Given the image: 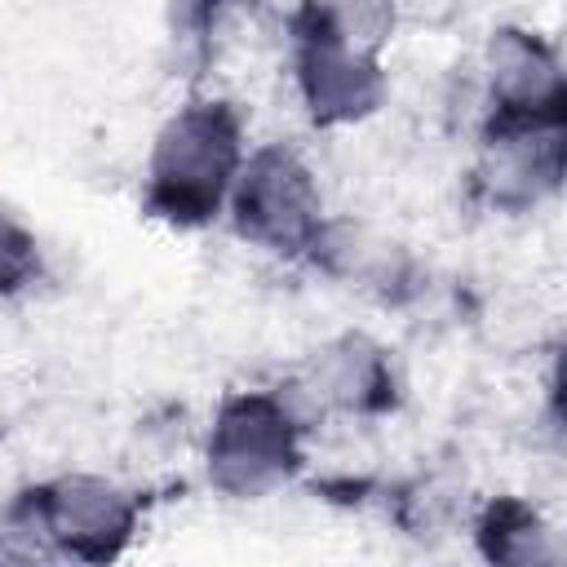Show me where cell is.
<instances>
[{"label":"cell","instance_id":"1","mask_svg":"<svg viewBox=\"0 0 567 567\" xmlns=\"http://www.w3.org/2000/svg\"><path fill=\"white\" fill-rule=\"evenodd\" d=\"M244 155V106L226 93L190 89L151 137L142 164V213L168 230H204L221 221Z\"/></svg>","mask_w":567,"mask_h":567},{"label":"cell","instance_id":"2","mask_svg":"<svg viewBox=\"0 0 567 567\" xmlns=\"http://www.w3.org/2000/svg\"><path fill=\"white\" fill-rule=\"evenodd\" d=\"M142 492L97 470L49 474L40 483H27L4 505V532L18 540V554L71 558L89 567L124 558L142 536Z\"/></svg>","mask_w":567,"mask_h":567},{"label":"cell","instance_id":"3","mask_svg":"<svg viewBox=\"0 0 567 567\" xmlns=\"http://www.w3.org/2000/svg\"><path fill=\"white\" fill-rule=\"evenodd\" d=\"M315 430L284 381L226 390L199 439L204 478L226 501H266L297 483Z\"/></svg>","mask_w":567,"mask_h":567},{"label":"cell","instance_id":"4","mask_svg":"<svg viewBox=\"0 0 567 567\" xmlns=\"http://www.w3.org/2000/svg\"><path fill=\"white\" fill-rule=\"evenodd\" d=\"M284 58L297 106L323 133L368 124L390 97L385 53L354 44L319 0H301L288 9Z\"/></svg>","mask_w":567,"mask_h":567},{"label":"cell","instance_id":"5","mask_svg":"<svg viewBox=\"0 0 567 567\" xmlns=\"http://www.w3.org/2000/svg\"><path fill=\"white\" fill-rule=\"evenodd\" d=\"M323 217H328L323 186L310 159L292 142L270 137L248 146L221 213V221L239 244L279 261H301Z\"/></svg>","mask_w":567,"mask_h":567},{"label":"cell","instance_id":"6","mask_svg":"<svg viewBox=\"0 0 567 567\" xmlns=\"http://www.w3.org/2000/svg\"><path fill=\"white\" fill-rule=\"evenodd\" d=\"M567 120H478L465 199L492 217H527L563 190Z\"/></svg>","mask_w":567,"mask_h":567},{"label":"cell","instance_id":"7","mask_svg":"<svg viewBox=\"0 0 567 567\" xmlns=\"http://www.w3.org/2000/svg\"><path fill=\"white\" fill-rule=\"evenodd\" d=\"M306 416L319 421H381L403 403V372L394 350L363 328H346L315 346L306 363L284 381Z\"/></svg>","mask_w":567,"mask_h":567},{"label":"cell","instance_id":"8","mask_svg":"<svg viewBox=\"0 0 567 567\" xmlns=\"http://www.w3.org/2000/svg\"><path fill=\"white\" fill-rule=\"evenodd\" d=\"M478 120H567L563 53L545 31L505 22L487 35L478 53Z\"/></svg>","mask_w":567,"mask_h":567},{"label":"cell","instance_id":"9","mask_svg":"<svg viewBox=\"0 0 567 567\" xmlns=\"http://www.w3.org/2000/svg\"><path fill=\"white\" fill-rule=\"evenodd\" d=\"M310 270H319L323 279L341 284V288H354L381 306H403L408 297L421 292V266L416 257L381 235L377 226L368 221H354V217H341V213H328L315 244L306 248L301 257Z\"/></svg>","mask_w":567,"mask_h":567},{"label":"cell","instance_id":"10","mask_svg":"<svg viewBox=\"0 0 567 567\" xmlns=\"http://www.w3.org/2000/svg\"><path fill=\"white\" fill-rule=\"evenodd\" d=\"M470 536H474V549L496 567H549V563H558V545H554L545 514L527 496H514V492L487 496L470 514Z\"/></svg>","mask_w":567,"mask_h":567},{"label":"cell","instance_id":"11","mask_svg":"<svg viewBox=\"0 0 567 567\" xmlns=\"http://www.w3.org/2000/svg\"><path fill=\"white\" fill-rule=\"evenodd\" d=\"M252 0H173L168 4V44L173 62L186 75H204L235 44Z\"/></svg>","mask_w":567,"mask_h":567},{"label":"cell","instance_id":"12","mask_svg":"<svg viewBox=\"0 0 567 567\" xmlns=\"http://www.w3.org/2000/svg\"><path fill=\"white\" fill-rule=\"evenodd\" d=\"M44 279V244L13 208L0 204V301L27 297Z\"/></svg>","mask_w":567,"mask_h":567},{"label":"cell","instance_id":"13","mask_svg":"<svg viewBox=\"0 0 567 567\" xmlns=\"http://www.w3.org/2000/svg\"><path fill=\"white\" fill-rule=\"evenodd\" d=\"M328 9V18L363 49L372 53H385L399 22H403V9L408 0H319Z\"/></svg>","mask_w":567,"mask_h":567}]
</instances>
